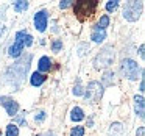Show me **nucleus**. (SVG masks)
I'll return each instance as SVG.
<instances>
[{"mask_svg": "<svg viewBox=\"0 0 145 136\" xmlns=\"http://www.w3.org/2000/svg\"><path fill=\"white\" fill-rule=\"evenodd\" d=\"M144 131H145L144 127H139V130L136 131V136H144Z\"/></svg>", "mask_w": 145, "mask_h": 136, "instance_id": "29", "label": "nucleus"}, {"mask_svg": "<svg viewBox=\"0 0 145 136\" xmlns=\"http://www.w3.org/2000/svg\"><path fill=\"white\" fill-rule=\"evenodd\" d=\"M88 50H89V44H81L78 47V55H80V57H83Z\"/></svg>", "mask_w": 145, "mask_h": 136, "instance_id": "26", "label": "nucleus"}, {"mask_svg": "<svg viewBox=\"0 0 145 136\" xmlns=\"http://www.w3.org/2000/svg\"><path fill=\"white\" fill-rule=\"evenodd\" d=\"M52 60L48 57H41L39 58V63H38V72H41V74H47V72H50V69H52Z\"/></svg>", "mask_w": 145, "mask_h": 136, "instance_id": "11", "label": "nucleus"}, {"mask_svg": "<svg viewBox=\"0 0 145 136\" xmlns=\"http://www.w3.org/2000/svg\"><path fill=\"white\" fill-rule=\"evenodd\" d=\"M47 24H48V13L45 10H41L35 14V28L38 32L44 33L47 30Z\"/></svg>", "mask_w": 145, "mask_h": 136, "instance_id": "8", "label": "nucleus"}, {"mask_svg": "<svg viewBox=\"0 0 145 136\" xmlns=\"http://www.w3.org/2000/svg\"><path fill=\"white\" fill-rule=\"evenodd\" d=\"M103 91L105 88L101 86L100 81H91L88 86L84 88V100L89 102V103H95V102H98L101 97H103Z\"/></svg>", "mask_w": 145, "mask_h": 136, "instance_id": "5", "label": "nucleus"}, {"mask_svg": "<svg viewBox=\"0 0 145 136\" xmlns=\"http://www.w3.org/2000/svg\"><path fill=\"white\" fill-rule=\"evenodd\" d=\"M22 44H24V49H25V47H30V45L33 44V36H31V35H27L25 38H24Z\"/></svg>", "mask_w": 145, "mask_h": 136, "instance_id": "25", "label": "nucleus"}, {"mask_svg": "<svg viewBox=\"0 0 145 136\" xmlns=\"http://www.w3.org/2000/svg\"><path fill=\"white\" fill-rule=\"evenodd\" d=\"M45 117H47V114H45V111H38V113L35 114V122H44Z\"/></svg>", "mask_w": 145, "mask_h": 136, "instance_id": "24", "label": "nucleus"}, {"mask_svg": "<svg viewBox=\"0 0 145 136\" xmlns=\"http://www.w3.org/2000/svg\"><path fill=\"white\" fill-rule=\"evenodd\" d=\"M45 80H47V75L38 72V70H36V72H33L31 77H30V83H31V86H41Z\"/></svg>", "mask_w": 145, "mask_h": 136, "instance_id": "12", "label": "nucleus"}, {"mask_svg": "<svg viewBox=\"0 0 145 136\" xmlns=\"http://www.w3.org/2000/svg\"><path fill=\"white\" fill-rule=\"evenodd\" d=\"M73 94H75V95H83V94H84V88H83L81 80H80V78H76V85L73 86Z\"/></svg>", "mask_w": 145, "mask_h": 136, "instance_id": "20", "label": "nucleus"}, {"mask_svg": "<svg viewBox=\"0 0 145 136\" xmlns=\"http://www.w3.org/2000/svg\"><path fill=\"white\" fill-rule=\"evenodd\" d=\"M0 106H3L5 111H7V114L11 117L17 116V113H19V103H17L14 99L7 97V95L0 97Z\"/></svg>", "mask_w": 145, "mask_h": 136, "instance_id": "7", "label": "nucleus"}, {"mask_svg": "<svg viewBox=\"0 0 145 136\" xmlns=\"http://www.w3.org/2000/svg\"><path fill=\"white\" fill-rule=\"evenodd\" d=\"M72 3H73L72 0H64V2H61V3H59V8H61V10H67L69 7H72Z\"/></svg>", "mask_w": 145, "mask_h": 136, "instance_id": "27", "label": "nucleus"}, {"mask_svg": "<svg viewBox=\"0 0 145 136\" xmlns=\"http://www.w3.org/2000/svg\"><path fill=\"white\" fill-rule=\"evenodd\" d=\"M144 88H145V85H144V78H142V80H140V86H139V91H140V92H144V91H145Z\"/></svg>", "mask_w": 145, "mask_h": 136, "instance_id": "31", "label": "nucleus"}, {"mask_svg": "<svg viewBox=\"0 0 145 136\" xmlns=\"http://www.w3.org/2000/svg\"><path fill=\"white\" fill-rule=\"evenodd\" d=\"M5 135L7 136H19V127H17L16 124H8Z\"/></svg>", "mask_w": 145, "mask_h": 136, "instance_id": "18", "label": "nucleus"}, {"mask_svg": "<svg viewBox=\"0 0 145 136\" xmlns=\"http://www.w3.org/2000/svg\"><path fill=\"white\" fill-rule=\"evenodd\" d=\"M117 8H119V2H117V0H109V2L106 3V11L108 13H114Z\"/></svg>", "mask_w": 145, "mask_h": 136, "instance_id": "23", "label": "nucleus"}, {"mask_svg": "<svg viewBox=\"0 0 145 136\" xmlns=\"http://www.w3.org/2000/svg\"><path fill=\"white\" fill-rule=\"evenodd\" d=\"M70 119H72L73 122H81V120L84 119V111L80 106H73L72 110H70Z\"/></svg>", "mask_w": 145, "mask_h": 136, "instance_id": "14", "label": "nucleus"}, {"mask_svg": "<svg viewBox=\"0 0 145 136\" xmlns=\"http://www.w3.org/2000/svg\"><path fill=\"white\" fill-rule=\"evenodd\" d=\"M97 2H75V3H72L73 13L76 14L80 20H86L88 17H92L97 11Z\"/></svg>", "mask_w": 145, "mask_h": 136, "instance_id": "3", "label": "nucleus"}, {"mask_svg": "<svg viewBox=\"0 0 145 136\" xmlns=\"http://www.w3.org/2000/svg\"><path fill=\"white\" fill-rule=\"evenodd\" d=\"M120 72H122V75L125 77V78H128L133 81V80H137L140 67H139V64L136 63L134 60L125 58V60H122V63H120Z\"/></svg>", "mask_w": 145, "mask_h": 136, "instance_id": "6", "label": "nucleus"}, {"mask_svg": "<svg viewBox=\"0 0 145 136\" xmlns=\"http://www.w3.org/2000/svg\"><path fill=\"white\" fill-rule=\"evenodd\" d=\"M2 33H3V27H2V24H0V36H2Z\"/></svg>", "mask_w": 145, "mask_h": 136, "instance_id": "33", "label": "nucleus"}, {"mask_svg": "<svg viewBox=\"0 0 145 136\" xmlns=\"http://www.w3.org/2000/svg\"><path fill=\"white\" fill-rule=\"evenodd\" d=\"M144 106H145V99L144 95H134V113L139 119H144Z\"/></svg>", "mask_w": 145, "mask_h": 136, "instance_id": "9", "label": "nucleus"}, {"mask_svg": "<svg viewBox=\"0 0 145 136\" xmlns=\"http://www.w3.org/2000/svg\"><path fill=\"white\" fill-rule=\"evenodd\" d=\"M16 122L20 124L22 127H27V120H25V117H22V116H17L16 117Z\"/></svg>", "mask_w": 145, "mask_h": 136, "instance_id": "28", "label": "nucleus"}, {"mask_svg": "<svg viewBox=\"0 0 145 136\" xmlns=\"http://www.w3.org/2000/svg\"><path fill=\"white\" fill-rule=\"evenodd\" d=\"M114 81H116V74L112 72V70H106V72L103 74V77H101V86H112Z\"/></svg>", "mask_w": 145, "mask_h": 136, "instance_id": "13", "label": "nucleus"}, {"mask_svg": "<svg viewBox=\"0 0 145 136\" xmlns=\"http://www.w3.org/2000/svg\"><path fill=\"white\" fill-rule=\"evenodd\" d=\"M28 7H30V3L28 2H24V0H19V2H16V3L13 5V8H14L16 13H22V11L28 10Z\"/></svg>", "mask_w": 145, "mask_h": 136, "instance_id": "17", "label": "nucleus"}, {"mask_svg": "<svg viewBox=\"0 0 145 136\" xmlns=\"http://www.w3.org/2000/svg\"><path fill=\"white\" fill-rule=\"evenodd\" d=\"M61 49H63V39H55V41L52 42V52L59 53Z\"/></svg>", "mask_w": 145, "mask_h": 136, "instance_id": "21", "label": "nucleus"}, {"mask_svg": "<svg viewBox=\"0 0 145 136\" xmlns=\"http://www.w3.org/2000/svg\"><path fill=\"white\" fill-rule=\"evenodd\" d=\"M31 58L33 57L28 53L27 57H22L20 60H17L16 63H14L13 66L7 70V77L11 80L13 85H19V83L24 80V77L27 75V72H28V69H30Z\"/></svg>", "mask_w": 145, "mask_h": 136, "instance_id": "1", "label": "nucleus"}, {"mask_svg": "<svg viewBox=\"0 0 145 136\" xmlns=\"http://www.w3.org/2000/svg\"><path fill=\"white\" fill-rule=\"evenodd\" d=\"M139 55H140V58L144 60V45H140V47H139Z\"/></svg>", "mask_w": 145, "mask_h": 136, "instance_id": "32", "label": "nucleus"}, {"mask_svg": "<svg viewBox=\"0 0 145 136\" xmlns=\"http://www.w3.org/2000/svg\"><path fill=\"white\" fill-rule=\"evenodd\" d=\"M22 52H24V44L19 39H16V41L8 47V55L13 57V58H19L20 55H22Z\"/></svg>", "mask_w": 145, "mask_h": 136, "instance_id": "10", "label": "nucleus"}, {"mask_svg": "<svg viewBox=\"0 0 145 136\" xmlns=\"http://www.w3.org/2000/svg\"><path fill=\"white\" fill-rule=\"evenodd\" d=\"M70 136H84V127L76 125L70 130Z\"/></svg>", "mask_w": 145, "mask_h": 136, "instance_id": "22", "label": "nucleus"}, {"mask_svg": "<svg viewBox=\"0 0 145 136\" xmlns=\"http://www.w3.org/2000/svg\"><path fill=\"white\" fill-rule=\"evenodd\" d=\"M122 133H123V127H122V124H120V122H116V124H112V125H111V128H109V135L111 136L122 135Z\"/></svg>", "mask_w": 145, "mask_h": 136, "instance_id": "19", "label": "nucleus"}, {"mask_svg": "<svg viewBox=\"0 0 145 136\" xmlns=\"http://www.w3.org/2000/svg\"><path fill=\"white\" fill-rule=\"evenodd\" d=\"M39 136H56L53 131H45V133H42V135H39Z\"/></svg>", "mask_w": 145, "mask_h": 136, "instance_id": "30", "label": "nucleus"}, {"mask_svg": "<svg viewBox=\"0 0 145 136\" xmlns=\"http://www.w3.org/2000/svg\"><path fill=\"white\" fill-rule=\"evenodd\" d=\"M114 60H116V50H114V47L112 45H105L97 53V57L94 58V67L97 70H105L112 66Z\"/></svg>", "mask_w": 145, "mask_h": 136, "instance_id": "2", "label": "nucleus"}, {"mask_svg": "<svg viewBox=\"0 0 145 136\" xmlns=\"http://www.w3.org/2000/svg\"><path fill=\"white\" fill-rule=\"evenodd\" d=\"M91 39L94 42H97V44H100V42H103L105 39H106V32H105V30H95V28H92Z\"/></svg>", "mask_w": 145, "mask_h": 136, "instance_id": "15", "label": "nucleus"}, {"mask_svg": "<svg viewBox=\"0 0 145 136\" xmlns=\"http://www.w3.org/2000/svg\"><path fill=\"white\" fill-rule=\"evenodd\" d=\"M142 10H144V3L142 2H126L123 5V17H125L128 22H136V20L140 17Z\"/></svg>", "mask_w": 145, "mask_h": 136, "instance_id": "4", "label": "nucleus"}, {"mask_svg": "<svg viewBox=\"0 0 145 136\" xmlns=\"http://www.w3.org/2000/svg\"><path fill=\"white\" fill-rule=\"evenodd\" d=\"M108 27H109V16H108V14H103V16L98 19V22L94 25V28L95 30H105V32H106Z\"/></svg>", "mask_w": 145, "mask_h": 136, "instance_id": "16", "label": "nucleus"}]
</instances>
